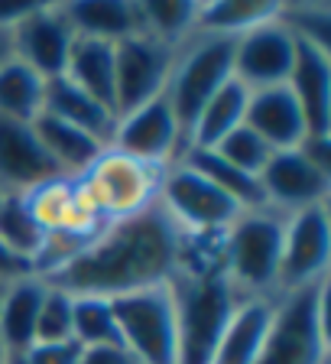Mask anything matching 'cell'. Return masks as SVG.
<instances>
[{
  "mask_svg": "<svg viewBox=\"0 0 331 364\" xmlns=\"http://www.w3.org/2000/svg\"><path fill=\"white\" fill-rule=\"evenodd\" d=\"M4 287H7V280H0V296H4Z\"/></svg>",
  "mask_w": 331,
  "mask_h": 364,
  "instance_id": "obj_40",
  "label": "cell"
},
{
  "mask_svg": "<svg viewBox=\"0 0 331 364\" xmlns=\"http://www.w3.org/2000/svg\"><path fill=\"white\" fill-rule=\"evenodd\" d=\"M121 345L140 364H179V335H175V299L166 287L136 289L111 299Z\"/></svg>",
  "mask_w": 331,
  "mask_h": 364,
  "instance_id": "obj_7",
  "label": "cell"
},
{
  "mask_svg": "<svg viewBox=\"0 0 331 364\" xmlns=\"http://www.w3.org/2000/svg\"><path fill=\"white\" fill-rule=\"evenodd\" d=\"M159 205L182 228V235L195 237V241L221 237L231 228V221L244 212L227 192H221L215 182L198 176L182 159L166 166L163 186H159Z\"/></svg>",
  "mask_w": 331,
  "mask_h": 364,
  "instance_id": "obj_8",
  "label": "cell"
},
{
  "mask_svg": "<svg viewBox=\"0 0 331 364\" xmlns=\"http://www.w3.org/2000/svg\"><path fill=\"white\" fill-rule=\"evenodd\" d=\"M247 98H250V91L237 78H231L205 105V111L198 114L195 127L188 134L185 150H215L231 130H237L244 124V117H247Z\"/></svg>",
  "mask_w": 331,
  "mask_h": 364,
  "instance_id": "obj_25",
  "label": "cell"
},
{
  "mask_svg": "<svg viewBox=\"0 0 331 364\" xmlns=\"http://www.w3.org/2000/svg\"><path fill=\"white\" fill-rule=\"evenodd\" d=\"M140 10V33L156 43L169 46V49H182L188 39L195 36L198 14H202V0H136Z\"/></svg>",
  "mask_w": 331,
  "mask_h": 364,
  "instance_id": "obj_26",
  "label": "cell"
},
{
  "mask_svg": "<svg viewBox=\"0 0 331 364\" xmlns=\"http://www.w3.org/2000/svg\"><path fill=\"white\" fill-rule=\"evenodd\" d=\"M256 364H328V280L276 296Z\"/></svg>",
  "mask_w": 331,
  "mask_h": 364,
  "instance_id": "obj_4",
  "label": "cell"
},
{
  "mask_svg": "<svg viewBox=\"0 0 331 364\" xmlns=\"http://www.w3.org/2000/svg\"><path fill=\"white\" fill-rule=\"evenodd\" d=\"M45 283L36 273L10 280L0 296V345L10 355H23L30 351L36 341V322H39V306H43Z\"/></svg>",
  "mask_w": 331,
  "mask_h": 364,
  "instance_id": "obj_20",
  "label": "cell"
},
{
  "mask_svg": "<svg viewBox=\"0 0 331 364\" xmlns=\"http://www.w3.org/2000/svg\"><path fill=\"white\" fill-rule=\"evenodd\" d=\"M328 260H331L328 205H315V208H305V212L286 215L283 254H279V293L328 280Z\"/></svg>",
  "mask_w": 331,
  "mask_h": 364,
  "instance_id": "obj_10",
  "label": "cell"
},
{
  "mask_svg": "<svg viewBox=\"0 0 331 364\" xmlns=\"http://www.w3.org/2000/svg\"><path fill=\"white\" fill-rule=\"evenodd\" d=\"M163 176L166 166H153V163L134 159L114 146H104V153L82 176H75V182L101 218L121 221L156 202Z\"/></svg>",
  "mask_w": 331,
  "mask_h": 364,
  "instance_id": "obj_6",
  "label": "cell"
},
{
  "mask_svg": "<svg viewBox=\"0 0 331 364\" xmlns=\"http://www.w3.org/2000/svg\"><path fill=\"white\" fill-rule=\"evenodd\" d=\"M45 107V78L20 59L0 65V117L33 124Z\"/></svg>",
  "mask_w": 331,
  "mask_h": 364,
  "instance_id": "obj_27",
  "label": "cell"
},
{
  "mask_svg": "<svg viewBox=\"0 0 331 364\" xmlns=\"http://www.w3.org/2000/svg\"><path fill=\"white\" fill-rule=\"evenodd\" d=\"M295 46L299 39L283 23V14L270 23H260L256 30L234 39V78L247 91L286 85L295 62Z\"/></svg>",
  "mask_w": 331,
  "mask_h": 364,
  "instance_id": "obj_13",
  "label": "cell"
},
{
  "mask_svg": "<svg viewBox=\"0 0 331 364\" xmlns=\"http://www.w3.org/2000/svg\"><path fill=\"white\" fill-rule=\"evenodd\" d=\"M59 166L45 153L33 124L0 117V192L26 196L49 179H59Z\"/></svg>",
  "mask_w": 331,
  "mask_h": 364,
  "instance_id": "obj_15",
  "label": "cell"
},
{
  "mask_svg": "<svg viewBox=\"0 0 331 364\" xmlns=\"http://www.w3.org/2000/svg\"><path fill=\"white\" fill-rule=\"evenodd\" d=\"M179 159L195 169L198 176H205L208 182H215L221 192H227L241 208H264V192H260L256 176L224 163L215 150H185Z\"/></svg>",
  "mask_w": 331,
  "mask_h": 364,
  "instance_id": "obj_28",
  "label": "cell"
},
{
  "mask_svg": "<svg viewBox=\"0 0 331 364\" xmlns=\"http://www.w3.org/2000/svg\"><path fill=\"white\" fill-rule=\"evenodd\" d=\"M234 78V39L221 36H192L175 53L173 72L166 82L163 98L169 101L179 130L188 144L198 114L215 95Z\"/></svg>",
  "mask_w": 331,
  "mask_h": 364,
  "instance_id": "obj_5",
  "label": "cell"
},
{
  "mask_svg": "<svg viewBox=\"0 0 331 364\" xmlns=\"http://www.w3.org/2000/svg\"><path fill=\"white\" fill-rule=\"evenodd\" d=\"M286 215L273 208H244L218 241V264L241 296L279 293V254H283Z\"/></svg>",
  "mask_w": 331,
  "mask_h": 364,
  "instance_id": "obj_3",
  "label": "cell"
},
{
  "mask_svg": "<svg viewBox=\"0 0 331 364\" xmlns=\"http://www.w3.org/2000/svg\"><path fill=\"white\" fill-rule=\"evenodd\" d=\"M13 59V39H10V30H0V65H7Z\"/></svg>",
  "mask_w": 331,
  "mask_h": 364,
  "instance_id": "obj_37",
  "label": "cell"
},
{
  "mask_svg": "<svg viewBox=\"0 0 331 364\" xmlns=\"http://www.w3.org/2000/svg\"><path fill=\"white\" fill-rule=\"evenodd\" d=\"M33 4H0V30H13L20 16L30 10Z\"/></svg>",
  "mask_w": 331,
  "mask_h": 364,
  "instance_id": "obj_36",
  "label": "cell"
},
{
  "mask_svg": "<svg viewBox=\"0 0 331 364\" xmlns=\"http://www.w3.org/2000/svg\"><path fill=\"white\" fill-rule=\"evenodd\" d=\"M59 7L72 33L82 39H101V43L117 46L140 33L136 0H72Z\"/></svg>",
  "mask_w": 331,
  "mask_h": 364,
  "instance_id": "obj_19",
  "label": "cell"
},
{
  "mask_svg": "<svg viewBox=\"0 0 331 364\" xmlns=\"http://www.w3.org/2000/svg\"><path fill=\"white\" fill-rule=\"evenodd\" d=\"M72 338L82 348H124L111 299H104V296H75Z\"/></svg>",
  "mask_w": 331,
  "mask_h": 364,
  "instance_id": "obj_30",
  "label": "cell"
},
{
  "mask_svg": "<svg viewBox=\"0 0 331 364\" xmlns=\"http://www.w3.org/2000/svg\"><path fill=\"white\" fill-rule=\"evenodd\" d=\"M33 130L39 134L45 153L53 156V163L59 166V173L72 176V179L82 176L107 146V144H101L98 136L85 134V130L72 127V124L59 121V117H53V114H45V111L33 121Z\"/></svg>",
  "mask_w": 331,
  "mask_h": 364,
  "instance_id": "obj_22",
  "label": "cell"
},
{
  "mask_svg": "<svg viewBox=\"0 0 331 364\" xmlns=\"http://www.w3.org/2000/svg\"><path fill=\"white\" fill-rule=\"evenodd\" d=\"M107 146L127 153L134 159L153 163V166H173L185 153V136H182L169 101L153 98L117 117Z\"/></svg>",
  "mask_w": 331,
  "mask_h": 364,
  "instance_id": "obj_11",
  "label": "cell"
},
{
  "mask_svg": "<svg viewBox=\"0 0 331 364\" xmlns=\"http://www.w3.org/2000/svg\"><path fill=\"white\" fill-rule=\"evenodd\" d=\"M244 124H247L273 153L299 150L302 140L309 136L305 114H302L299 101L293 98V91H289L286 85L250 91Z\"/></svg>",
  "mask_w": 331,
  "mask_h": 364,
  "instance_id": "obj_16",
  "label": "cell"
},
{
  "mask_svg": "<svg viewBox=\"0 0 331 364\" xmlns=\"http://www.w3.org/2000/svg\"><path fill=\"white\" fill-rule=\"evenodd\" d=\"M286 88L305 114L309 136H331V53L299 39Z\"/></svg>",
  "mask_w": 331,
  "mask_h": 364,
  "instance_id": "obj_17",
  "label": "cell"
},
{
  "mask_svg": "<svg viewBox=\"0 0 331 364\" xmlns=\"http://www.w3.org/2000/svg\"><path fill=\"white\" fill-rule=\"evenodd\" d=\"M78 364H140L127 348H85Z\"/></svg>",
  "mask_w": 331,
  "mask_h": 364,
  "instance_id": "obj_34",
  "label": "cell"
},
{
  "mask_svg": "<svg viewBox=\"0 0 331 364\" xmlns=\"http://www.w3.org/2000/svg\"><path fill=\"white\" fill-rule=\"evenodd\" d=\"M276 309V296H244L234 306L211 364H256Z\"/></svg>",
  "mask_w": 331,
  "mask_h": 364,
  "instance_id": "obj_18",
  "label": "cell"
},
{
  "mask_svg": "<svg viewBox=\"0 0 331 364\" xmlns=\"http://www.w3.org/2000/svg\"><path fill=\"white\" fill-rule=\"evenodd\" d=\"M256 182L264 192V205L279 215H295L315 205H328L331 198V173L315 166L302 150L273 153Z\"/></svg>",
  "mask_w": 331,
  "mask_h": 364,
  "instance_id": "obj_12",
  "label": "cell"
},
{
  "mask_svg": "<svg viewBox=\"0 0 331 364\" xmlns=\"http://www.w3.org/2000/svg\"><path fill=\"white\" fill-rule=\"evenodd\" d=\"M33 267L26 260H20L13 250H7V244L0 241V280H20V277H30Z\"/></svg>",
  "mask_w": 331,
  "mask_h": 364,
  "instance_id": "obj_35",
  "label": "cell"
},
{
  "mask_svg": "<svg viewBox=\"0 0 331 364\" xmlns=\"http://www.w3.org/2000/svg\"><path fill=\"white\" fill-rule=\"evenodd\" d=\"M45 114H53L59 121L72 124V127L85 130V134L98 136L101 144H111V134H114V111H107L101 101H94L91 95H85L82 88L68 82V78H53L45 82Z\"/></svg>",
  "mask_w": 331,
  "mask_h": 364,
  "instance_id": "obj_21",
  "label": "cell"
},
{
  "mask_svg": "<svg viewBox=\"0 0 331 364\" xmlns=\"http://www.w3.org/2000/svg\"><path fill=\"white\" fill-rule=\"evenodd\" d=\"M185 241L188 237L182 235V228L169 218L156 198L150 208L130 218L107 221L82 254L39 280L72 296H104V299L166 287L182 270Z\"/></svg>",
  "mask_w": 331,
  "mask_h": 364,
  "instance_id": "obj_1",
  "label": "cell"
},
{
  "mask_svg": "<svg viewBox=\"0 0 331 364\" xmlns=\"http://www.w3.org/2000/svg\"><path fill=\"white\" fill-rule=\"evenodd\" d=\"M283 14V4L270 0H202L195 36H221L237 39L256 30L260 23H270Z\"/></svg>",
  "mask_w": 331,
  "mask_h": 364,
  "instance_id": "obj_24",
  "label": "cell"
},
{
  "mask_svg": "<svg viewBox=\"0 0 331 364\" xmlns=\"http://www.w3.org/2000/svg\"><path fill=\"white\" fill-rule=\"evenodd\" d=\"M0 364H7V351H4V345H0Z\"/></svg>",
  "mask_w": 331,
  "mask_h": 364,
  "instance_id": "obj_39",
  "label": "cell"
},
{
  "mask_svg": "<svg viewBox=\"0 0 331 364\" xmlns=\"http://www.w3.org/2000/svg\"><path fill=\"white\" fill-rule=\"evenodd\" d=\"M62 78H68L75 88L114 111V43L75 36Z\"/></svg>",
  "mask_w": 331,
  "mask_h": 364,
  "instance_id": "obj_23",
  "label": "cell"
},
{
  "mask_svg": "<svg viewBox=\"0 0 331 364\" xmlns=\"http://www.w3.org/2000/svg\"><path fill=\"white\" fill-rule=\"evenodd\" d=\"M169 289L175 299L179 364H211L227 318L244 296L221 273V264L211 260H185Z\"/></svg>",
  "mask_w": 331,
  "mask_h": 364,
  "instance_id": "obj_2",
  "label": "cell"
},
{
  "mask_svg": "<svg viewBox=\"0 0 331 364\" xmlns=\"http://www.w3.org/2000/svg\"><path fill=\"white\" fill-rule=\"evenodd\" d=\"M215 153H218L224 163H231V166L244 169V173H250V176H260V169H264L273 156V150L247 127V124H241L237 130H231V134L215 146Z\"/></svg>",
  "mask_w": 331,
  "mask_h": 364,
  "instance_id": "obj_31",
  "label": "cell"
},
{
  "mask_svg": "<svg viewBox=\"0 0 331 364\" xmlns=\"http://www.w3.org/2000/svg\"><path fill=\"white\" fill-rule=\"evenodd\" d=\"M175 53L179 49H169L143 33L114 46V117L163 98Z\"/></svg>",
  "mask_w": 331,
  "mask_h": 364,
  "instance_id": "obj_9",
  "label": "cell"
},
{
  "mask_svg": "<svg viewBox=\"0 0 331 364\" xmlns=\"http://www.w3.org/2000/svg\"><path fill=\"white\" fill-rule=\"evenodd\" d=\"M10 39H13V59L30 65L45 82L65 75L75 33L59 4H33L10 30Z\"/></svg>",
  "mask_w": 331,
  "mask_h": 364,
  "instance_id": "obj_14",
  "label": "cell"
},
{
  "mask_svg": "<svg viewBox=\"0 0 331 364\" xmlns=\"http://www.w3.org/2000/svg\"><path fill=\"white\" fill-rule=\"evenodd\" d=\"M0 241L30 267L36 264L39 250L45 244V231L33 218L26 198L16 192H0Z\"/></svg>",
  "mask_w": 331,
  "mask_h": 364,
  "instance_id": "obj_29",
  "label": "cell"
},
{
  "mask_svg": "<svg viewBox=\"0 0 331 364\" xmlns=\"http://www.w3.org/2000/svg\"><path fill=\"white\" fill-rule=\"evenodd\" d=\"M72 316H75V296L45 283L43 306H39L36 341H65L72 338ZM33 341V345H36Z\"/></svg>",
  "mask_w": 331,
  "mask_h": 364,
  "instance_id": "obj_32",
  "label": "cell"
},
{
  "mask_svg": "<svg viewBox=\"0 0 331 364\" xmlns=\"http://www.w3.org/2000/svg\"><path fill=\"white\" fill-rule=\"evenodd\" d=\"M82 345L75 338L65 341H36L30 345V351H23V361L26 364H78L82 361Z\"/></svg>",
  "mask_w": 331,
  "mask_h": 364,
  "instance_id": "obj_33",
  "label": "cell"
},
{
  "mask_svg": "<svg viewBox=\"0 0 331 364\" xmlns=\"http://www.w3.org/2000/svg\"><path fill=\"white\" fill-rule=\"evenodd\" d=\"M7 364H26V361H23L20 355H10V358H7Z\"/></svg>",
  "mask_w": 331,
  "mask_h": 364,
  "instance_id": "obj_38",
  "label": "cell"
}]
</instances>
